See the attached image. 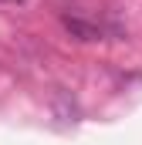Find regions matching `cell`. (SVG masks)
Instances as JSON below:
<instances>
[{
	"mask_svg": "<svg viewBox=\"0 0 142 145\" xmlns=\"http://www.w3.org/2000/svg\"><path fill=\"white\" fill-rule=\"evenodd\" d=\"M61 24H64V31H68L74 40H85V44L102 37V27H95V24L85 20V17H71V14H68V17H61Z\"/></svg>",
	"mask_w": 142,
	"mask_h": 145,
	"instance_id": "cell-1",
	"label": "cell"
},
{
	"mask_svg": "<svg viewBox=\"0 0 142 145\" xmlns=\"http://www.w3.org/2000/svg\"><path fill=\"white\" fill-rule=\"evenodd\" d=\"M51 108H54V115H58V121H78V105H74V98H71L64 88H58L54 91V98H51Z\"/></svg>",
	"mask_w": 142,
	"mask_h": 145,
	"instance_id": "cell-2",
	"label": "cell"
},
{
	"mask_svg": "<svg viewBox=\"0 0 142 145\" xmlns=\"http://www.w3.org/2000/svg\"><path fill=\"white\" fill-rule=\"evenodd\" d=\"M0 3H27V0H0Z\"/></svg>",
	"mask_w": 142,
	"mask_h": 145,
	"instance_id": "cell-3",
	"label": "cell"
}]
</instances>
